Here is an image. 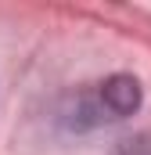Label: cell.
Listing matches in <instances>:
<instances>
[{
  "label": "cell",
  "mask_w": 151,
  "mask_h": 155,
  "mask_svg": "<svg viewBox=\"0 0 151 155\" xmlns=\"http://www.w3.org/2000/svg\"><path fill=\"white\" fill-rule=\"evenodd\" d=\"M119 155H151V137H133V141H122Z\"/></svg>",
  "instance_id": "7a4b0ae2"
},
{
  "label": "cell",
  "mask_w": 151,
  "mask_h": 155,
  "mask_svg": "<svg viewBox=\"0 0 151 155\" xmlns=\"http://www.w3.org/2000/svg\"><path fill=\"white\" fill-rule=\"evenodd\" d=\"M140 105V83L133 76H112L101 83V108L112 119H126Z\"/></svg>",
  "instance_id": "6da1fadb"
}]
</instances>
